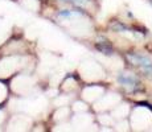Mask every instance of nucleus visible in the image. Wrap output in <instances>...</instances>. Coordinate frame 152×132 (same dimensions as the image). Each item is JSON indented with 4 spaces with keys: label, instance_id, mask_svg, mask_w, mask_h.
<instances>
[{
    "label": "nucleus",
    "instance_id": "nucleus-1",
    "mask_svg": "<svg viewBox=\"0 0 152 132\" xmlns=\"http://www.w3.org/2000/svg\"><path fill=\"white\" fill-rule=\"evenodd\" d=\"M128 58L132 61V63H136V65H139L140 67H142V70L144 73L152 75V62H151V60H148V58L144 57V55H138V54H130Z\"/></svg>",
    "mask_w": 152,
    "mask_h": 132
},
{
    "label": "nucleus",
    "instance_id": "nucleus-2",
    "mask_svg": "<svg viewBox=\"0 0 152 132\" xmlns=\"http://www.w3.org/2000/svg\"><path fill=\"white\" fill-rule=\"evenodd\" d=\"M97 49H98L99 52H102V53H104V54H107V55L113 54V49H111V46L107 45V44H104V42L97 44Z\"/></svg>",
    "mask_w": 152,
    "mask_h": 132
},
{
    "label": "nucleus",
    "instance_id": "nucleus-3",
    "mask_svg": "<svg viewBox=\"0 0 152 132\" xmlns=\"http://www.w3.org/2000/svg\"><path fill=\"white\" fill-rule=\"evenodd\" d=\"M119 82L123 85H130V86H136V81H134V78L130 77H121L119 78Z\"/></svg>",
    "mask_w": 152,
    "mask_h": 132
},
{
    "label": "nucleus",
    "instance_id": "nucleus-4",
    "mask_svg": "<svg viewBox=\"0 0 152 132\" xmlns=\"http://www.w3.org/2000/svg\"><path fill=\"white\" fill-rule=\"evenodd\" d=\"M77 12H72V11H62L60 12V16H64V17H72V16H75Z\"/></svg>",
    "mask_w": 152,
    "mask_h": 132
}]
</instances>
